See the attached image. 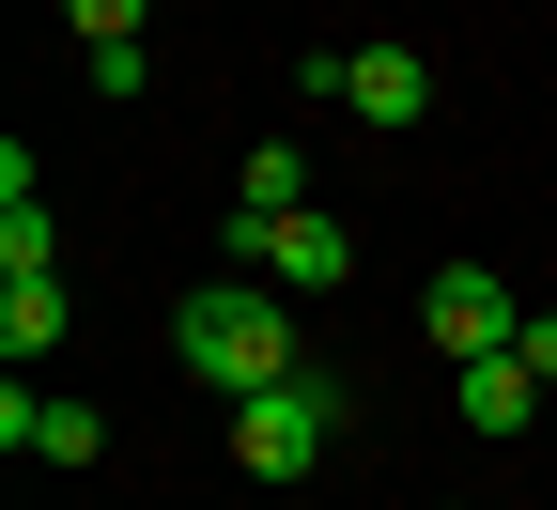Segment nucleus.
Returning a JSON list of instances; mask_svg holds the SVG:
<instances>
[{
    "label": "nucleus",
    "mask_w": 557,
    "mask_h": 510,
    "mask_svg": "<svg viewBox=\"0 0 557 510\" xmlns=\"http://www.w3.org/2000/svg\"><path fill=\"white\" fill-rule=\"evenodd\" d=\"M78 78H94L109 109H139V94H156V47H94V62H78Z\"/></svg>",
    "instance_id": "nucleus-11"
},
{
    "label": "nucleus",
    "mask_w": 557,
    "mask_h": 510,
    "mask_svg": "<svg viewBox=\"0 0 557 510\" xmlns=\"http://www.w3.org/2000/svg\"><path fill=\"white\" fill-rule=\"evenodd\" d=\"M511 356H527V372H542V387H557V310H527V340H511Z\"/></svg>",
    "instance_id": "nucleus-12"
},
{
    "label": "nucleus",
    "mask_w": 557,
    "mask_h": 510,
    "mask_svg": "<svg viewBox=\"0 0 557 510\" xmlns=\"http://www.w3.org/2000/svg\"><path fill=\"white\" fill-rule=\"evenodd\" d=\"M233 201H248V216H310V156H295V139H263Z\"/></svg>",
    "instance_id": "nucleus-9"
},
{
    "label": "nucleus",
    "mask_w": 557,
    "mask_h": 510,
    "mask_svg": "<svg viewBox=\"0 0 557 510\" xmlns=\"http://www.w3.org/2000/svg\"><path fill=\"white\" fill-rule=\"evenodd\" d=\"M325 449H341V387H325V372H295V387L233 402V464H248V480H310Z\"/></svg>",
    "instance_id": "nucleus-3"
},
{
    "label": "nucleus",
    "mask_w": 557,
    "mask_h": 510,
    "mask_svg": "<svg viewBox=\"0 0 557 510\" xmlns=\"http://www.w3.org/2000/svg\"><path fill=\"white\" fill-rule=\"evenodd\" d=\"M465 387V433H527L542 418V372H527V356H480V372H449Z\"/></svg>",
    "instance_id": "nucleus-8"
},
{
    "label": "nucleus",
    "mask_w": 557,
    "mask_h": 510,
    "mask_svg": "<svg viewBox=\"0 0 557 510\" xmlns=\"http://www.w3.org/2000/svg\"><path fill=\"white\" fill-rule=\"evenodd\" d=\"M62 325H78V295H62V263H0V356L16 372H47Z\"/></svg>",
    "instance_id": "nucleus-6"
},
{
    "label": "nucleus",
    "mask_w": 557,
    "mask_h": 510,
    "mask_svg": "<svg viewBox=\"0 0 557 510\" xmlns=\"http://www.w3.org/2000/svg\"><path fill=\"white\" fill-rule=\"evenodd\" d=\"M341 109L357 124H434V62L418 47H341Z\"/></svg>",
    "instance_id": "nucleus-5"
},
{
    "label": "nucleus",
    "mask_w": 557,
    "mask_h": 510,
    "mask_svg": "<svg viewBox=\"0 0 557 510\" xmlns=\"http://www.w3.org/2000/svg\"><path fill=\"white\" fill-rule=\"evenodd\" d=\"M171 356L218 402H263V387H295L310 356H295V295H278V278H201V295L171 310Z\"/></svg>",
    "instance_id": "nucleus-1"
},
{
    "label": "nucleus",
    "mask_w": 557,
    "mask_h": 510,
    "mask_svg": "<svg viewBox=\"0 0 557 510\" xmlns=\"http://www.w3.org/2000/svg\"><path fill=\"white\" fill-rule=\"evenodd\" d=\"M218 263H248V278H278V295H341L357 278V233L310 201V216H248L233 201V233H218Z\"/></svg>",
    "instance_id": "nucleus-2"
},
{
    "label": "nucleus",
    "mask_w": 557,
    "mask_h": 510,
    "mask_svg": "<svg viewBox=\"0 0 557 510\" xmlns=\"http://www.w3.org/2000/svg\"><path fill=\"white\" fill-rule=\"evenodd\" d=\"M418 325H434V356H449V372H480V356H511V340H527V295H511L496 263H449L434 295H418Z\"/></svg>",
    "instance_id": "nucleus-4"
},
{
    "label": "nucleus",
    "mask_w": 557,
    "mask_h": 510,
    "mask_svg": "<svg viewBox=\"0 0 557 510\" xmlns=\"http://www.w3.org/2000/svg\"><path fill=\"white\" fill-rule=\"evenodd\" d=\"M0 449H32V464H94L109 418H94V402H32V372H16V387H0Z\"/></svg>",
    "instance_id": "nucleus-7"
},
{
    "label": "nucleus",
    "mask_w": 557,
    "mask_h": 510,
    "mask_svg": "<svg viewBox=\"0 0 557 510\" xmlns=\"http://www.w3.org/2000/svg\"><path fill=\"white\" fill-rule=\"evenodd\" d=\"M62 16H78V62H94V47H139V16H156V0H62Z\"/></svg>",
    "instance_id": "nucleus-10"
}]
</instances>
